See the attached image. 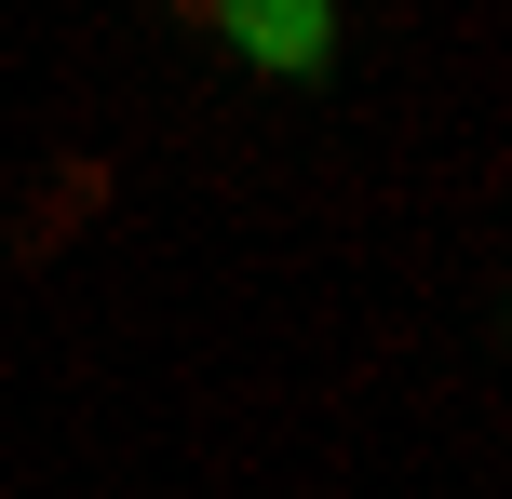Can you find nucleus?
Masks as SVG:
<instances>
[{"instance_id":"f257e3e1","label":"nucleus","mask_w":512,"mask_h":499,"mask_svg":"<svg viewBox=\"0 0 512 499\" xmlns=\"http://www.w3.org/2000/svg\"><path fill=\"white\" fill-rule=\"evenodd\" d=\"M216 41H230L243 68H324L337 14H324V0H216Z\"/></svg>"}]
</instances>
